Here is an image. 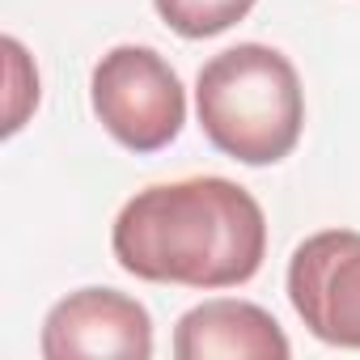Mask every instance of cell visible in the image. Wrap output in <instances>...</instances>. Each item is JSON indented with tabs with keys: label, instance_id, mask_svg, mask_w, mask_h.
I'll list each match as a JSON object with an SVG mask.
<instances>
[{
	"label": "cell",
	"instance_id": "277c9868",
	"mask_svg": "<svg viewBox=\"0 0 360 360\" xmlns=\"http://www.w3.org/2000/svg\"><path fill=\"white\" fill-rule=\"evenodd\" d=\"M288 301L297 318L335 347H360V233L322 229L292 250Z\"/></svg>",
	"mask_w": 360,
	"mask_h": 360
},
{
	"label": "cell",
	"instance_id": "52a82bcc",
	"mask_svg": "<svg viewBox=\"0 0 360 360\" xmlns=\"http://www.w3.org/2000/svg\"><path fill=\"white\" fill-rule=\"evenodd\" d=\"M161 22L183 34V39H212L221 30H229L233 22H242L255 0H153Z\"/></svg>",
	"mask_w": 360,
	"mask_h": 360
},
{
	"label": "cell",
	"instance_id": "6da1fadb",
	"mask_svg": "<svg viewBox=\"0 0 360 360\" xmlns=\"http://www.w3.org/2000/svg\"><path fill=\"white\" fill-rule=\"evenodd\" d=\"M110 246L136 280L233 288L259 271L267 221L255 195L229 178H187L131 195L115 217Z\"/></svg>",
	"mask_w": 360,
	"mask_h": 360
},
{
	"label": "cell",
	"instance_id": "3957f363",
	"mask_svg": "<svg viewBox=\"0 0 360 360\" xmlns=\"http://www.w3.org/2000/svg\"><path fill=\"white\" fill-rule=\"evenodd\" d=\"M94 115L131 153L165 148L187 123V94L178 72L153 47H115L89 77Z\"/></svg>",
	"mask_w": 360,
	"mask_h": 360
},
{
	"label": "cell",
	"instance_id": "5b68a950",
	"mask_svg": "<svg viewBox=\"0 0 360 360\" xmlns=\"http://www.w3.org/2000/svg\"><path fill=\"white\" fill-rule=\"evenodd\" d=\"M47 360H148L153 322L148 309L115 288H81L51 305L43 322Z\"/></svg>",
	"mask_w": 360,
	"mask_h": 360
},
{
	"label": "cell",
	"instance_id": "8992f818",
	"mask_svg": "<svg viewBox=\"0 0 360 360\" xmlns=\"http://www.w3.org/2000/svg\"><path fill=\"white\" fill-rule=\"evenodd\" d=\"M174 356L178 360H284L288 339L267 309L250 301L217 297L178 318Z\"/></svg>",
	"mask_w": 360,
	"mask_h": 360
},
{
	"label": "cell",
	"instance_id": "7a4b0ae2",
	"mask_svg": "<svg viewBox=\"0 0 360 360\" xmlns=\"http://www.w3.org/2000/svg\"><path fill=\"white\" fill-rule=\"evenodd\" d=\"M200 127L242 165L284 161L305 127V94L288 56L263 43H238L212 56L195 81Z\"/></svg>",
	"mask_w": 360,
	"mask_h": 360
}]
</instances>
